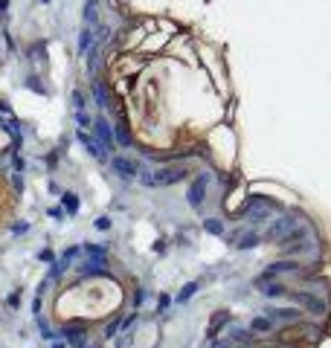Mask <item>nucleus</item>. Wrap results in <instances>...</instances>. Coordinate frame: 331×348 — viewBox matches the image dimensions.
Instances as JSON below:
<instances>
[{
	"instance_id": "nucleus-1",
	"label": "nucleus",
	"mask_w": 331,
	"mask_h": 348,
	"mask_svg": "<svg viewBox=\"0 0 331 348\" xmlns=\"http://www.w3.org/2000/svg\"><path fill=\"white\" fill-rule=\"evenodd\" d=\"M250 331H253V334H270V331H273V325H270L268 316H256V319L250 322Z\"/></svg>"
},
{
	"instance_id": "nucleus-2",
	"label": "nucleus",
	"mask_w": 331,
	"mask_h": 348,
	"mask_svg": "<svg viewBox=\"0 0 331 348\" xmlns=\"http://www.w3.org/2000/svg\"><path fill=\"white\" fill-rule=\"evenodd\" d=\"M268 319H296V311H270Z\"/></svg>"
}]
</instances>
